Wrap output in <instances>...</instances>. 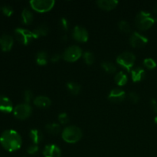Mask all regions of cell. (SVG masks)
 Returning a JSON list of instances; mask_svg holds the SVG:
<instances>
[{"instance_id": "cell-36", "label": "cell", "mask_w": 157, "mask_h": 157, "mask_svg": "<svg viewBox=\"0 0 157 157\" xmlns=\"http://www.w3.org/2000/svg\"><path fill=\"white\" fill-rule=\"evenodd\" d=\"M151 107L153 110H154L155 113H157V100L152 99L151 100Z\"/></svg>"}, {"instance_id": "cell-19", "label": "cell", "mask_w": 157, "mask_h": 157, "mask_svg": "<svg viewBox=\"0 0 157 157\" xmlns=\"http://www.w3.org/2000/svg\"><path fill=\"white\" fill-rule=\"evenodd\" d=\"M29 136H30L31 140L34 143V144H36V145L41 143V141L43 140L42 133L38 129H33V130H31L30 133H29Z\"/></svg>"}, {"instance_id": "cell-11", "label": "cell", "mask_w": 157, "mask_h": 157, "mask_svg": "<svg viewBox=\"0 0 157 157\" xmlns=\"http://www.w3.org/2000/svg\"><path fill=\"white\" fill-rule=\"evenodd\" d=\"M126 93L124 90L120 88H114L110 92L108 95V100L113 103H121L125 100Z\"/></svg>"}, {"instance_id": "cell-12", "label": "cell", "mask_w": 157, "mask_h": 157, "mask_svg": "<svg viewBox=\"0 0 157 157\" xmlns=\"http://www.w3.org/2000/svg\"><path fill=\"white\" fill-rule=\"evenodd\" d=\"M43 155L44 157H61V151L55 144H49L43 150Z\"/></svg>"}, {"instance_id": "cell-10", "label": "cell", "mask_w": 157, "mask_h": 157, "mask_svg": "<svg viewBox=\"0 0 157 157\" xmlns=\"http://www.w3.org/2000/svg\"><path fill=\"white\" fill-rule=\"evenodd\" d=\"M73 38L79 42H86L89 38L87 29L81 26H75L73 30Z\"/></svg>"}, {"instance_id": "cell-27", "label": "cell", "mask_w": 157, "mask_h": 157, "mask_svg": "<svg viewBox=\"0 0 157 157\" xmlns=\"http://www.w3.org/2000/svg\"><path fill=\"white\" fill-rule=\"evenodd\" d=\"M119 29L121 32H124V33H130L131 32V27H130V24L126 21H120L119 24Z\"/></svg>"}, {"instance_id": "cell-15", "label": "cell", "mask_w": 157, "mask_h": 157, "mask_svg": "<svg viewBox=\"0 0 157 157\" xmlns=\"http://www.w3.org/2000/svg\"><path fill=\"white\" fill-rule=\"evenodd\" d=\"M118 3L119 2L117 0H99L97 2L98 6L105 11H110L115 9Z\"/></svg>"}, {"instance_id": "cell-17", "label": "cell", "mask_w": 157, "mask_h": 157, "mask_svg": "<svg viewBox=\"0 0 157 157\" xmlns=\"http://www.w3.org/2000/svg\"><path fill=\"white\" fill-rule=\"evenodd\" d=\"M131 77L133 82H140L145 78V71L140 67H136L131 71Z\"/></svg>"}, {"instance_id": "cell-33", "label": "cell", "mask_w": 157, "mask_h": 157, "mask_svg": "<svg viewBox=\"0 0 157 157\" xmlns=\"http://www.w3.org/2000/svg\"><path fill=\"white\" fill-rule=\"evenodd\" d=\"M27 152L29 154L34 155L38 152V147L36 144H32V145L29 146L27 149Z\"/></svg>"}, {"instance_id": "cell-29", "label": "cell", "mask_w": 157, "mask_h": 157, "mask_svg": "<svg viewBox=\"0 0 157 157\" xmlns=\"http://www.w3.org/2000/svg\"><path fill=\"white\" fill-rule=\"evenodd\" d=\"M59 24H60V27H61V29H62V30L66 31V32H67V31L69 30L70 24H69V21L67 18H61V20H60L59 21Z\"/></svg>"}, {"instance_id": "cell-22", "label": "cell", "mask_w": 157, "mask_h": 157, "mask_svg": "<svg viewBox=\"0 0 157 157\" xmlns=\"http://www.w3.org/2000/svg\"><path fill=\"white\" fill-rule=\"evenodd\" d=\"M61 126L58 124H48L45 126V130L47 133L52 135H58L61 132Z\"/></svg>"}, {"instance_id": "cell-9", "label": "cell", "mask_w": 157, "mask_h": 157, "mask_svg": "<svg viewBox=\"0 0 157 157\" xmlns=\"http://www.w3.org/2000/svg\"><path fill=\"white\" fill-rule=\"evenodd\" d=\"M148 42L147 37L141 35L139 32H133L130 38V43L133 48H142Z\"/></svg>"}, {"instance_id": "cell-2", "label": "cell", "mask_w": 157, "mask_h": 157, "mask_svg": "<svg viewBox=\"0 0 157 157\" xmlns=\"http://www.w3.org/2000/svg\"><path fill=\"white\" fill-rule=\"evenodd\" d=\"M82 131L76 126H68L63 130L61 136L62 139L68 144H75L78 142L82 137Z\"/></svg>"}, {"instance_id": "cell-3", "label": "cell", "mask_w": 157, "mask_h": 157, "mask_svg": "<svg viewBox=\"0 0 157 157\" xmlns=\"http://www.w3.org/2000/svg\"><path fill=\"white\" fill-rule=\"evenodd\" d=\"M154 17L149 12L141 11L135 18V24L136 28L141 31H145L150 29L154 24Z\"/></svg>"}, {"instance_id": "cell-30", "label": "cell", "mask_w": 157, "mask_h": 157, "mask_svg": "<svg viewBox=\"0 0 157 157\" xmlns=\"http://www.w3.org/2000/svg\"><path fill=\"white\" fill-rule=\"evenodd\" d=\"M2 10L3 14L6 16H11V15L13 14V9L11 6L9 5H5L2 8Z\"/></svg>"}, {"instance_id": "cell-26", "label": "cell", "mask_w": 157, "mask_h": 157, "mask_svg": "<svg viewBox=\"0 0 157 157\" xmlns=\"http://www.w3.org/2000/svg\"><path fill=\"white\" fill-rule=\"evenodd\" d=\"M84 61L88 65H91L94 62V55L90 52H85L83 55Z\"/></svg>"}, {"instance_id": "cell-37", "label": "cell", "mask_w": 157, "mask_h": 157, "mask_svg": "<svg viewBox=\"0 0 157 157\" xmlns=\"http://www.w3.org/2000/svg\"><path fill=\"white\" fill-rule=\"evenodd\" d=\"M153 12L157 15V4L154 6V8H153Z\"/></svg>"}, {"instance_id": "cell-18", "label": "cell", "mask_w": 157, "mask_h": 157, "mask_svg": "<svg viewBox=\"0 0 157 157\" xmlns=\"http://www.w3.org/2000/svg\"><path fill=\"white\" fill-rule=\"evenodd\" d=\"M48 27L45 25H41L38 26L35 29H34L32 33H33L34 38H38L40 37L45 36L48 33Z\"/></svg>"}, {"instance_id": "cell-13", "label": "cell", "mask_w": 157, "mask_h": 157, "mask_svg": "<svg viewBox=\"0 0 157 157\" xmlns=\"http://www.w3.org/2000/svg\"><path fill=\"white\" fill-rule=\"evenodd\" d=\"M13 38L10 35L4 34L0 37V48L3 52H9L13 45Z\"/></svg>"}, {"instance_id": "cell-32", "label": "cell", "mask_w": 157, "mask_h": 157, "mask_svg": "<svg viewBox=\"0 0 157 157\" xmlns=\"http://www.w3.org/2000/svg\"><path fill=\"white\" fill-rule=\"evenodd\" d=\"M23 98H24V101H25V104H29L33 98V94L30 90H27L24 92Z\"/></svg>"}, {"instance_id": "cell-25", "label": "cell", "mask_w": 157, "mask_h": 157, "mask_svg": "<svg viewBox=\"0 0 157 157\" xmlns=\"http://www.w3.org/2000/svg\"><path fill=\"white\" fill-rule=\"evenodd\" d=\"M101 67L106 72L110 74L115 73L117 71L116 66L113 63L109 62V61H104V62L101 63Z\"/></svg>"}, {"instance_id": "cell-21", "label": "cell", "mask_w": 157, "mask_h": 157, "mask_svg": "<svg viewBox=\"0 0 157 157\" xmlns=\"http://www.w3.org/2000/svg\"><path fill=\"white\" fill-rule=\"evenodd\" d=\"M67 88L68 91L73 95H78L81 93V87L79 84L74 81H70L67 84Z\"/></svg>"}, {"instance_id": "cell-7", "label": "cell", "mask_w": 157, "mask_h": 157, "mask_svg": "<svg viewBox=\"0 0 157 157\" xmlns=\"http://www.w3.org/2000/svg\"><path fill=\"white\" fill-rule=\"evenodd\" d=\"M15 35L16 39L24 45L29 44L35 38L32 32H30L28 29H22V28H18L15 29Z\"/></svg>"}, {"instance_id": "cell-8", "label": "cell", "mask_w": 157, "mask_h": 157, "mask_svg": "<svg viewBox=\"0 0 157 157\" xmlns=\"http://www.w3.org/2000/svg\"><path fill=\"white\" fill-rule=\"evenodd\" d=\"M32 108L29 104H21L14 108L13 113L16 118L19 120H25L31 116Z\"/></svg>"}, {"instance_id": "cell-5", "label": "cell", "mask_w": 157, "mask_h": 157, "mask_svg": "<svg viewBox=\"0 0 157 157\" xmlns=\"http://www.w3.org/2000/svg\"><path fill=\"white\" fill-rule=\"evenodd\" d=\"M82 54V50L79 46L71 45L64 50L62 57L67 62H75L81 58Z\"/></svg>"}, {"instance_id": "cell-6", "label": "cell", "mask_w": 157, "mask_h": 157, "mask_svg": "<svg viewBox=\"0 0 157 157\" xmlns=\"http://www.w3.org/2000/svg\"><path fill=\"white\" fill-rule=\"evenodd\" d=\"M55 4L54 0H32L30 5L32 9L38 12H46L52 9Z\"/></svg>"}, {"instance_id": "cell-16", "label": "cell", "mask_w": 157, "mask_h": 157, "mask_svg": "<svg viewBox=\"0 0 157 157\" xmlns=\"http://www.w3.org/2000/svg\"><path fill=\"white\" fill-rule=\"evenodd\" d=\"M34 104L39 108H48L52 104L50 98L45 96H38L34 99Z\"/></svg>"}, {"instance_id": "cell-34", "label": "cell", "mask_w": 157, "mask_h": 157, "mask_svg": "<svg viewBox=\"0 0 157 157\" xmlns=\"http://www.w3.org/2000/svg\"><path fill=\"white\" fill-rule=\"evenodd\" d=\"M128 97L130 101H131V102L134 103V104H136L140 100L139 95H138L136 92H130V93L129 94Z\"/></svg>"}, {"instance_id": "cell-14", "label": "cell", "mask_w": 157, "mask_h": 157, "mask_svg": "<svg viewBox=\"0 0 157 157\" xmlns=\"http://www.w3.org/2000/svg\"><path fill=\"white\" fill-rule=\"evenodd\" d=\"M13 110V105L10 99L6 96H0V111L11 113Z\"/></svg>"}, {"instance_id": "cell-4", "label": "cell", "mask_w": 157, "mask_h": 157, "mask_svg": "<svg viewBox=\"0 0 157 157\" xmlns=\"http://www.w3.org/2000/svg\"><path fill=\"white\" fill-rule=\"evenodd\" d=\"M135 60H136V57L134 54L130 52H124L118 55L117 58V62L124 69L130 71L134 65Z\"/></svg>"}, {"instance_id": "cell-20", "label": "cell", "mask_w": 157, "mask_h": 157, "mask_svg": "<svg viewBox=\"0 0 157 157\" xmlns=\"http://www.w3.org/2000/svg\"><path fill=\"white\" fill-rule=\"evenodd\" d=\"M34 19L33 13L29 9H24L21 12V21L25 25H29Z\"/></svg>"}, {"instance_id": "cell-38", "label": "cell", "mask_w": 157, "mask_h": 157, "mask_svg": "<svg viewBox=\"0 0 157 157\" xmlns=\"http://www.w3.org/2000/svg\"><path fill=\"white\" fill-rule=\"evenodd\" d=\"M154 121H155V123H156V124H157V116L156 117H155Z\"/></svg>"}, {"instance_id": "cell-31", "label": "cell", "mask_w": 157, "mask_h": 157, "mask_svg": "<svg viewBox=\"0 0 157 157\" xmlns=\"http://www.w3.org/2000/svg\"><path fill=\"white\" fill-rule=\"evenodd\" d=\"M58 121L61 124H67L69 122V117L66 113H61L58 115Z\"/></svg>"}, {"instance_id": "cell-28", "label": "cell", "mask_w": 157, "mask_h": 157, "mask_svg": "<svg viewBox=\"0 0 157 157\" xmlns=\"http://www.w3.org/2000/svg\"><path fill=\"white\" fill-rule=\"evenodd\" d=\"M144 64L148 69H154L156 67V63L152 58H146L144 61Z\"/></svg>"}, {"instance_id": "cell-23", "label": "cell", "mask_w": 157, "mask_h": 157, "mask_svg": "<svg viewBox=\"0 0 157 157\" xmlns=\"http://www.w3.org/2000/svg\"><path fill=\"white\" fill-rule=\"evenodd\" d=\"M115 82L117 85L119 86H124L127 83V81H128V78H127V76L126 74H124L123 71H120L115 75Z\"/></svg>"}, {"instance_id": "cell-1", "label": "cell", "mask_w": 157, "mask_h": 157, "mask_svg": "<svg viewBox=\"0 0 157 157\" xmlns=\"http://www.w3.org/2000/svg\"><path fill=\"white\" fill-rule=\"evenodd\" d=\"M0 143L5 150L14 152L20 149L22 140L17 131L14 130H6L3 131L0 136Z\"/></svg>"}, {"instance_id": "cell-35", "label": "cell", "mask_w": 157, "mask_h": 157, "mask_svg": "<svg viewBox=\"0 0 157 157\" xmlns=\"http://www.w3.org/2000/svg\"><path fill=\"white\" fill-rule=\"evenodd\" d=\"M61 56L59 55V54H55V55H52V57H51V61L53 63H56L58 62V61H59V60L61 59Z\"/></svg>"}, {"instance_id": "cell-24", "label": "cell", "mask_w": 157, "mask_h": 157, "mask_svg": "<svg viewBox=\"0 0 157 157\" xmlns=\"http://www.w3.org/2000/svg\"><path fill=\"white\" fill-rule=\"evenodd\" d=\"M37 64L39 65H45L48 63V55L44 51H41L36 55Z\"/></svg>"}]
</instances>
